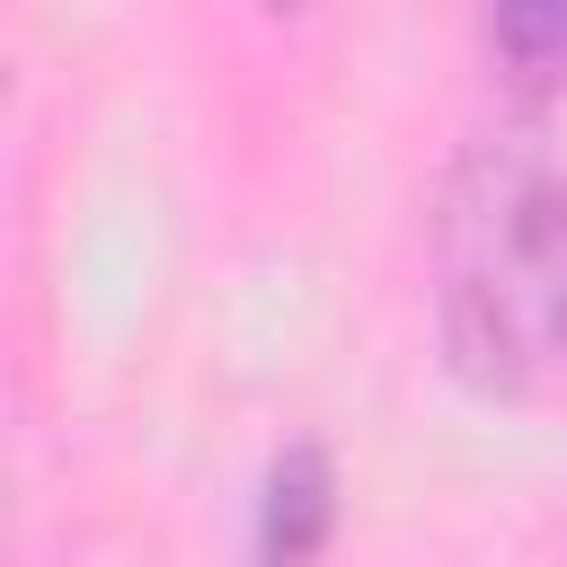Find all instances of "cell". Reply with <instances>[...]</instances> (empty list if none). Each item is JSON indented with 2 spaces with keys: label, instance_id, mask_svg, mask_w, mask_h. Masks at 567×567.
<instances>
[{
  "label": "cell",
  "instance_id": "cell-1",
  "mask_svg": "<svg viewBox=\"0 0 567 567\" xmlns=\"http://www.w3.org/2000/svg\"><path fill=\"white\" fill-rule=\"evenodd\" d=\"M443 337L470 381H567V168L487 142L443 195Z\"/></svg>",
  "mask_w": 567,
  "mask_h": 567
},
{
  "label": "cell",
  "instance_id": "cell-2",
  "mask_svg": "<svg viewBox=\"0 0 567 567\" xmlns=\"http://www.w3.org/2000/svg\"><path fill=\"white\" fill-rule=\"evenodd\" d=\"M337 532V470L319 443H292L266 470V505H257V567H319Z\"/></svg>",
  "mask_w": 567,
  "mask_h": 567
},
{
  "label": "cell",
  "instance_id": "cell-3",
  "mask_svg": "<svg viewBox=\"0 0 567 567\" xmlns=\"http://www.w3.org/2000/svg\"><path fill=\"white\" fill-rule=\"evenodd\" d=\"M496 44L523 71H558L567 62V0H496Z\"/></svg>",
  "mask_w": 567,
  "mask_h": 567
},
{
  "label": "cell",
  "instance_id": "cell-4",
  "mask_svg": "<svg viewBox=\"0 0 567 567\" xmlns=\"http://www.w3.org/2000/svg\"><path fill=\"white\" fill-rule=\"evenodd\" d=\"M266 9H292V0H266Z\"/></svg>",
  "mask_w": 567,
  "mask_h": 567
}]
</instances>
